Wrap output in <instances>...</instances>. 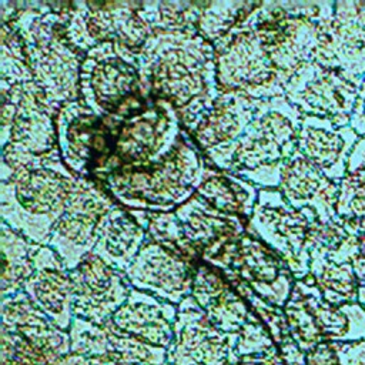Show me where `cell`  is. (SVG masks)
I'll use <instances>...</instances> for the list:
<instances>
[{
	"label": "cell",
	"mask_w": 365,
	"mask_h": 365,
	"mask_svg": "<svg viewBox=\"0 0 365 365\" xmlns=\"http://www.w3.org/2000/svg\"><path fill=\"white\" fill-rule=\"evenodd\" d=\"M352 267L358 281V301L365 308V235L359 237V250L352 259Z\"/></svg>",
	"instance_id": "obj_30"
},
{
	"label": "cell",
	"mask_w": 365,
	"mask_h": 365,
	"mask_svg": "<svg viewBox=\"0 0 365 365\" xmlns=\"http://www.w3.org/2000/svg\"><path fill=\"white\" fill-rule=\"evenodd\" d=\"M358 170H365V137H359L354 145L346 165V174Z\"/></svg>",
	"instance_id": "obj_31"
},
{
	"label": "cell",
	"mask_w": 365,
	"mask_h": 365,
	"mask_svg": "<svg viewBox=\"0 0 365 365\" xmlns=\"http://www.w3.org/2000/svg\"><path fill=\"white\" fill-rule=\"evenodd\" d=\"M261 1H204L197 31L211 44L245 21Z\"/></svg>",
	"instance_id": "obj_26"
},
{
	"label": "cell",
	"mask_w": 365,
	"mask_h": 365,
	"mask_svg": "<svg viewBox=\"0 0 365 365\" xmlns=\"http://www.w3.org/2000/svg\"><path fill=\"white\" fill-rule=\"evenodd\" d=\"M0 242L3 255L1 294L3 298L20 291V287L31 277L34 267L30 258L31 244L23 235L0 222Z\"/></svg>",
	"instance_id": "obj_25"
},
{
	"label": "cell",
	"mask_w": 365,
	"mask_h": 365,
	"mask_svg": "<svg viewBox=\"0 0 365 365\" xmlns=\"http://www.w3.org/2000/svg\"><path fill=\"white\" fill-rule=\"evenodd\" d=\"M359 86L315 61L302 64L284 84L285 98L302 114L349 125Z\"/></svg>",
	"instance_id": "obj_13"
},
{
	"label": "cell",
	"mask_w": 365,
	"mask_h": 365,
	"mask_svg": "<svg viewBox=\"0 0 365 365\" xmlns=\"http://www.w3.org/2000/svg\"><path fill=\"white\" fill-rule=\"evenodd\" d=\"M30 258L34 267L23 288L31 302L50 315L60 327L70 322L73 311V291L68 269L48 245L31 244Z\"/></svg>",
	"instance_id": "obj_18"
},
{
	"label": "cell",
	"mask_w": 365,
	"mask_h": 365,
	"mask_svg": "<svg viewBox=\"0 0 365 365\" xmlns=\"http://www.w3.org/2000/svg\"><path fill=\"white\" fill-rule=\"evenodd\" d=\"M258 100L235 91H220L212 107L191 133L197 147L210 160L227 151L251 123Z\"/></svg>",
	"instance_id": "obj_20"
},
{
	"label": "cell",
	"mask_w": 365,
	"mask_h": 365,
	"mask_svg": "<svg viewBox=\"0 0 365 365\" xmlns=\"http://www.w3.org/2000/svg\"><path fill=\"white\" fill-rule=\"evenodd\" d=\"M197 262L154 240H145L133 264L124 272L130 285L173 304H181L192 287Z\"/></svg>",
	"instance_id": "obj_16"
},
{
	"label": "cell",
	"mask_w": 365,
	"mask_h": 365,
	"mask_svg": "<svg viewBox=\"0 0 365 365\" xmlns=\"http://www.w3.org/2000/svg\"><path fill=\"white\" fill-rule=\"evenodd\" d=\"M258 194L259 188L245 178L211 167L194 195L220 212L250 220Z\"/></svg>",
	"instance_id": "obj_24"
},
{
	"label": "cell",
	"mask_w": 365,
	"mask_h": 365,
	"mask_svg": "<svg viewBox=\"0 0 365 365\" xmlns=\"http://www.w3.org/2000/svg\"><path fill=\"white\" fill-rule=\"evenodd\" d=\"M315 220L318 217L312 210H295L278 188H262L248 220L247 232L281 255L292 275L302 279L309 274L308 232Z\"/></svg>",
	"instance_id": "obj_9"
},
{
	"label": "cell",
	"mask_w": 365,
	"mask_h": 365,
	"mask_svg": "<svg viewBox=\"0 0 365 365\" xmlns=\"http://www.w3.org/2000/svg\"><path fill=\"white\" fill-rule=\"evenodd\" d=\"M78 181L63 163L60 151L17 168L0 181L1 222L30 242L46 245Z\"/></svg>",
	"instance_id": "obj_4"
},
{
	"label": "cell",
	"mask_w": 365,
	"mask_h": 365,
	"mask_svg": "<svg viewBox=\"0 0 365 365\" xmlns=\"http://www.w3.org/2000/svg\"><path fill=\"white\" fill-rule=\"evenodd\" d=\"M212 46L220 91H235L254 100L285 96L281 74L254 29L245 21Z\"/></svg>",
	"instance_id": "obj_8"
},
{
	"label": "cell",
	"mask_w": 365,
	"mask_h": 365,
	"mask_svg": "<svg viewBox=\"0 0 365 365\" xmlns=\"http://www.w3.org/2000/svg\"><path fill=\"white\" fill-rule=\"evenodd\" d=\"M278 190L295 210H312L321 222L338 221L339 184L329 180L298 151L284 164Z\"/></svg>",
	"instance_id": "obj_21"
},
{
	"label": "cell",
	"mask_w": 365,
	"mask_h": 365,
	"mask_svg": "<svg viewBox=\"0 0 365 365\" xmlns=\"http://www.w3.org/2000/svg\"><path fill=\"white\" fill-rule=\"evenodd\" d=\"M358 140L359 135L351 125L339 127L328 118L302 115L298 153L339 184L346 175L348 158Z\"/></svg>",
	"instance_id": "obj_19"
},
{
	"label": "cell",
	"mask_w": 365,
	"mask_h": 365,
	"mask_svg": "<svg viewBox=\"0 0 365 365\" xmlns=\"http://www.w3.org/2000/svg\"><path fill=\"white\" fill-rule=\"evenodd\" d=\"M204 262L222 272H232L271 305L288 302L294 289V275L287 262L272 248L247 231L207 255Z\"/></svg>",
	"instance_id": "obj_12"
},
{
	"label": "cell",
	"mask_w": 365,
	"mask_h": 365,
	"mask_svg": "<svg viewBox=\"0 0 365 365\" xmlns=\"http://www.w3.org/2000/svg\"><path fill=\"white\" fill-rule=\"evenodd\" d=\"M331 14V1H261L245 23L285 84L302 64L314 61L321 21Z\"/></svg>",
	"instance_id": "obj_6"
},
{
	"label": "cell",
	"mask_w": 365,
	"mask_h": 365,
	"mask_svg": "<svg viewBox=\"0 0 365 365\" xmlns=\"http://www.w3.org/2000/svg\"><path fill=\"white\" fill-rule=\"evenodd\" d=\"M56 130L66 167L127 210L174 211L211 168L175 108L151 93L106 115L66 103Z\"/></svg>",
	"instance_id": "obj_1"
},
{
	"label": "cell",
	"mask_w": 365,
	"mask_h": 365,
	"mask_svg": "<svg viewBox=\"0 0 365 365\" xmlns=\"http://www.w3.org/2000/svg\"><path fill=\"white\" fill-rule=\"evenodd\" d=\"M301 118L285 96L258 100L255 114L237 143L207 163L230 173L284 164L298 151Z\"/></svg>",
	"instance_id": "obj_7"
},
{
	"label": "cell",
	"mask_w": 365,
	"mask_h": 365,
	"mask_svg": "<svg viewBox=\"0 0 365 365\" xmlns=\"http://www.w3.org/2000/svg\"><path fill=\"white\" fill-rule=\"evenodd\" d=\"M147 240V231L127 208L114 205L100 221L93 254L120 272H125Z\"/></svg>",
	"instance_id": "obj_23"
},
{
	"label": "cell",
	"mask_w": 365,
	"mask_h": 365,
	"mask_svg": "<svg viewBox=\"0 0 365 365\" xmlns=\"http://www.w3.org/2000/svg\"><path fill=\"white\" fill-rule=\"evenodd\" d=\"M204 1H140L138 14L155 30L197 29Z\"/></svg>",
	"instance_id": "obj_27"
},
{
	"label": "cell",
	"mask_w": 365,
	"mask_h": 365,
	"mask_svg": "<svg viewBox=\"0 0 365 365\" xmlns=\"http://www.w3.org/2000/svg\"><path fill=\"white\" fill-rule=\"evenodd\" d=\"M335 212L351 235H365V170L348 173L341 180Z\"/></svg>",
	"instance_id": "obj_28"
},
{
	"label": "cell",
	"mask_w": 365,
	"mask_h": 365,
	"mask_svg": "<svg viewBox=\"0 0 365 365\" xmlns=\"http://www.w3.org/2000/svg\"><path fill=\"white\" fill-rule=\"evenodd\" d=\"M114 205L101 188L80 178L66 212L54 224L46 244L57 252L68 271L93 251L98 224Z\"/></svg>",
	"instance_id": "obj_14"
},
{
	"label": "cell",
	"mask_w": 365,
	"mask_h": 365,
	"mask_svg": "<svg viewBox=\"0 0 365 365\" xmlns=\"http://www.w3.org/2000/svg\"><path fill=\"white\" fill-rule=\"evenodd\" d=\"M137 58L143 86L170 103L191 134L220 94L214 46L197 29L155 30Z\"/></svg>",
	"instance_id": "obj_2"
},
{
	"label": "cell",
	"mask_w": 365,
	"mask_h": 365,
	"mask_svg": "<svg viewBox=\"0 0 365 365\" xmlns=\"http://www.w3.org/2000/svg\"><path fill=\"white\" fill-rule=\"evenodd\" d=\"M143 88L137 53L111 41L86 53L80 71L78 100L94 114L111 113Z\"/></svg>",
	"instance_id": "obj_11"
},
{
	"label": "cell",
	"mask_w": 365,
	"mask_h": 365,
	"mask_svg": "<svg viewBox=\"0 0 365 365\" xmlns=\"http://www.w3.org/2000/svg\"><path fill=\"white\" fill-rule=\"evenodd\" d=\"M73 291V312L96 322H106L127 301L131 285L124 272L90 252L68 271Z\"/></svg>",
	"instance_id": "obj_17"
},
{
	"label": "cell",
	"mask_w": 365,
	"mask_h": 365,
	"mask_svg": "<svg viewBox=\"0 0 365 365\" xmlns=\"http://www.w3.org/2000/svg\"><path fill=\"white\" fill-rule=\"evenodd\" d=\"M174 214L181 222L185 240L201 261L227 241L242 235L248 224V220L220 212L195 195L175 208Z\"/></svg>",
	"instance_id": "obj_22"
},
{
	"label": "cell",
	"mask_w": 365,
	"mask_h": 365,
	"mask_svg": "<svg viewBox=\"0 0 365 365\" xmlns=\"http://www.w3.org/2000/svg\"><path fill=\"white\" fill-rule=\"evenodd\" d=\"M356 6H358V10L361 11V14L365 19V1H356Z\"/></svg>",
	"instance_id": "obj_32"
},
{
	"label": "cell",
	"mask_w": 365,
	"mask_h": 365,
	"mask_svg": "<svg viewBox=\"0 0 365 365\" xmlns=\"http://www.w3.org/2000/svg\"><path fill=\"white\" fill-rule=\"evenodd\" d=\"M138 7L140 1H71L67 40L84 56L107 41L138 53L153 34V29L138 14Z\"/></svg>",
	"instance_id": "obj_10"
},
{
	"label": "cell",
	"mask_w": 365,
	"mask_h": 365,
	"mask_svg": "<svg viewBox=\"0 0 365 365\" xmlns=\"http://www.w3.org/2000/svg\"><path fill=\"white\" fill-rule=\"evenodd\" d=\"M70 3L16 1L19 11L9 23L23 40L34 83L57 113L66 103L80 97L84 54L67 40L66 24Z\"/></svg>",
	"instance_id": "obj_3"
},
{
	"label": "cell",
	"mask_w": 365,
	"mask_h": 365,
	"mask_svg": "<svg viewBox=\"0 0 365 365\" xmlns=\"http://www.w3.org/2000/svg\"><path fill=\"white\" fill-rule=\"evenodd\" d=\"M34 81L23 40L17 30L6 23L0 30V90Z\"/></svg>",
	"instance_id": "obj_29"
},
{
	"label": "cell",
	"mask_w": 365,
	"mask_h": 365,
	"mask_svg": "<svg viewBox=\"0 0 365 365\" xmlns=\"http://www.w3.org/2000/svg\"><path fill=\"white\" fill-rule=\"evenodd\" d=\"M314 61L361 86L365 78V19L356 1H335L334 17L319 26Z\"/></svg>",
	"instance_id": "obj_15"
},
{
	"label": "cell",
	"mask_w": 365,
	"mask_h": 365,
	"mask_svg": "<svg viewBox=\"0 0 365 365\" xmlns=\"http://www.w3.org/2000/svg\"><path fill=\"white\" fill-rule=\"evenodd\" d=\"M1 94V168L0 181L17 168L34 164L58 151L56 115L43 90L34 83H20Z\"/></svg>",
	"instance_id": "obj_5"
}]
</instances>
